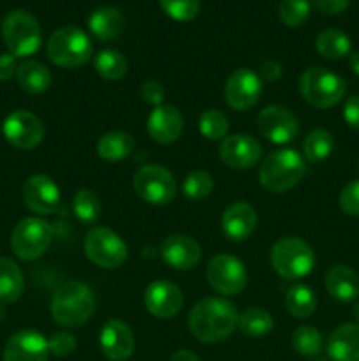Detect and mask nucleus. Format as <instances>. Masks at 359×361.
<instances>
[{
    "label": "nucleus",
    "mask_w": 359,
    "mask_h": 361,
    "mask_svg": "<svg viewBox=\"0 0 359 361\" xmlns=\"http://www.w3.org/2000/svg\"><path fill=\"white\" fill-rule=\"evenodd\" d=\"M238 310L224 298H204L189 314V330L204 344H218L238 326Z\"/></svg>",
    "instance_id": "1"
},
{
    "label": "nucleus",
    "mask_w": 359,
    "mask_h": 361,
    "mask_svg": "<svg viewBox=\"0 0 359 361\" xmlns=\"http://www.w3.org/2000/svg\"><path fill=\"white\" fill-rule=\"evenodd\" d=\"M95 310V296L83 282L70 281L60 286L51 298V316L60 326L80 328Z\"/></svg>",
    "instance_id": "2"
},
{
    "label": "nucleus",
    "mask_w": 359,
    "mask_h": 361,
    "mask_svg": "<svg viewBox=\"0 0 359 361\" xmlns=\"http://www.w3.org/2000/svg\"><path fill=\"white\" fill-rule=\"evenodd\" d=\"M306 173L305 157L292 148L271 152L259 168V182L270 192H285L301 182Z\"/></svg>",
    "instance_id": "3"
},
{
    "label": "nucleus",
    "mask_w": 359,
    "mask_h": 361,
    "mask_svg": "<svg viewBox=\"0 0 359 361\" xmlns=\"http://www.w3.org/2000/svg\"><path fill=\"white\" fill-rule=\"evenodd\" d=\"M299 92L303 99L313 108L327 109L344 101L347 85L344 78L338 76L326 67H308L299 76Z\"/></svg>",
    "instance_id": "4"
},
{
    "label": "nucleus",
    "mask_w": 359,
    "mask_h": 361,
    "mask_svg": "<svg viewBox=\"0 0 359 361\" xmlns=\"http://www.w3.org/2000/svg\"><path fill=\"white\" fill-rule=\"evenodd\" d=\"M271 264L285 281H299L312 274L315 267V254L305 240L298 236H285L271 249Z\"/></svg>",
    "instance_id": "5"
},
{
    "label": "nucleus",
    "mask_w": 359,
    "mask_h": 361,
    "mask_svg": "<svg viewBox=\"0 0 359 361\" xmlns=\"http://www.w3.org/2000/svg\"><path fill=\"white\" fill-rule=\"evenodd\" d=\"M48 56L55 66L63 69H76L90 60L92 41L84 30L76 25L60 27L48 39Z\"/></svg>",
    "instance_id": "6"
},
{
    "label": "nucleus",
    "mask_w": 359,
    "mask_h": 361,
    "mask_svg": "<svg viewBox=\"0 0 359 361\" xmlns=\"http://www.w3.org/2000/svg\"><path fill=\"white\" fill-rule=\"evenodd\" d=\"M2 37L14 56H30L41 48V27L30 13L23 9L11 11L2 21Z\"/></svg>",
    "instance_id": "7"
},
{
    "label": "nucleus",
    "mask_w": 359,
    "mask_h": 361,
    "mask_svg": "<svg viewBox=\"0 0 359 361\" xmlns=\"http://www.w3.org/2000/svg\"><path fill=\"white\" fill-rule=\"evenodd\" d=\"M53 228L39 217H27L16 224L11 235V249L20 259L35 261L49 249Z\"/></svg>",
    "instance_id": "8"
},
{
    "label": "nucleus",
    "mask_w": 359,
    "mask_h": 361,
    "mask_svg": "<svg viewBox=\"0 0 359 361\" xmlns=\"http://www.w3.org/2000/svg\"><path fill=\"white\" fill-rule=\"evenodd\" d=\"M84 254L97 267L106 270L120 268L127 259V245L115 231L108 228H94L84 238Z\"/></svg>",
    "instance_id": "9"
},
{
    "label": "nucleus",
    "mask_w": 359,
    "mask_h": 361,
    "mask_svg": "<svg viewBox=\"0 0 359 361\" xmlns=\"http://www.w3.org/2000/svg\"><path fill=\"white\" fill-rule=\"evenodd\" d=\"M134 190L143 201L151 204H168L176 196V180L158 164H146L134 173Z\"/></svg>",
    "instance_id": "10"
},
{
    "label": "nucleus",
    "mask_w": 359,
    "mask_h": 361,
    "mask_svg": "<svg viewBox=\"0 0 359 361\" xmlns=\"http://www.w3.org/2000/svg\"><path fill=\"white\" fill-rule=\"evenodd\" d=\"M206 279L218 295L232 296L246 288V268L238 257L231 254H217L210 259L206 268Z\"/></svg>",
    "instance_id": "11"
},
{
    "label": "nucleus",
    "mask_w": 359,
    "mask_h": 361,
    "mask_svg": "<svg viewBox=\"0 0 359 361\" xmlns=\"http://www.w3.org/2000/svg\"><path fill=\"white\" fill-rule=\"evenodd\" d=\"M6 140L20 150H32L44 140V126L37 115L25 109L13 111L2 126Z\"/></svg>",
    "instance_id": "12"
},
{
    "label": "nucleus",
    "mask_w": 359,
    "mask_h": 361,
    "mask_svg": "<svg viewBox=\"0 0 359 361\" xmlns=\"http://www.w3.org/2000/svg\"><path fill=\"white\" fill-rule=\"evenodd\" d=\"M224 95L232 109L245 111L256 106L263 95V80L252 69H236L225 83Z\"/></svg>",
    "instance_id": "13"
},
{
    "label": "nucleus",
    "mask_w": 359,
    "mask_h": 361,
    "mask_svg": "<svg viewBox=\"0 0 359 361\" xmlns=\"http://www.w3.org/2000/svg\"><path fill=\"white\" fill-rule=\"evenodd\" d=\"M259 133L275 145H287L299 134V122L294 113L284 106H267L257 116Z\"/></svg>",
    "instance_id": "14"
},
{
    "label": "nucleus",
    "mask_w": 359,
    "mask_h": 361,
    "mask_svg": "<svg viewBox=\"0 0 359 361\" xmlns=\"http://www.w3.org/2000/svg\"><path fill=\"white\" fill-rule=\"evenodd\" d=\"M218 155L229 168L248 169L260 161L263 148H260L259 141L248 134H232V136L222 140Z\"/></svg>",
    "instance_id": "15"
},
{
    "label": "nucleus",
    "mask_w": 359,
    "mask_h": 361,
    "mask_svg": "<svg viewBox=\"0 0 359 361\" xmlns=\"http://www.w3.org/2000/svg\"><path fill=\"white\" fill-rule=\"evenodd\" d=\"M23 203L37 215L55 214L60 204V189L49 176L34 175L23 185Z\"/></svg>",
    "instance_id": "16"
},
{
    "label": "nucleus",
    "mask_w": 359,
    "mask_h": 361,
    "mask_svg": "<svg viewBox=\"0 0 359 361\" xmlns=\"http://www.w3.org/2000/svg\"><path fill=\"white\" fill-rule=\"evenodd\" d=\"M144 305L148 312L160 319L175 317L183 307V293L169 281H155L144 293Z\"/></svg>",
    "instance_id": "17"
},
{
    "label": "nucleus",
    "mask_w": 359,
    "mask_h": 361,
    "mask_svg": "<svg viewBox=\"0 0 359 361\" xmlns=\"http://www.w3.org/2000/svg\"><path fill=\"white\" fill-rule=\"evenodd\" d=\"M49 348L44 335L34 330H21L7 341L2 361H48Z\"/></svg>",
    "instance_id": "18"
},
{
    "label": "nucleus",
    "mask_w": 359,
    "mask_h": 361,
    "mask_svg": "<svg viewBox=\"0 0 359 361\" xmlns=\"http://www.w3.org/2000/svg\"><path fill=\"white\" fill-rule=\"evenodd\" d=\"M101 351L109 361H125L132 356L136 338L123 321L111 319L101 331Z\"/></svg>",
    "instance_id": "19"
},
{
    "label": "nucleus",
    "mask_w": 359,
    "mask_h": 361,
    "mask_svg": "<svg viewBox=\"0 0 359 361\" xmlns=\"http://www.w3.org/2000/svg\"><path fill=\"white\" fill-rule=\"evenodd\" d=\"M160 256L175 270H192L199 264L203 252L199 243L185 235H171L160 247Z\"/></svg>",
    "instance_id": "20"
},
{
    "label": "nucleus",
    "mask_w": 359,
    "mask_h": 361,
    "mask_svg": "<svg viewBox=\"0 0 359 361\" xmlns=\"http://www.w3.org/2000/svg\"><path fill=\"white\" fill-rule=\"evenodd\" d=\"M148 134L151 140L160 145L175 143L183 130V116L172 104H160L150 113L146 122Z\"/></svg>",
    "instance_id": "21"
},
{
    "label": "nucleus",
    "mask_w": 359,
    "mask_h": 361,
    "mask_svg": "<svg viewBox=\"0 0 359 361\" xmlns=\"http://www.w3.org/2000/svg\"><path fill=\"white\" fill-rule=\"evenodd\" d=\"M257 226V214L252 204L232 203L222 215V231L231 242H245Z\"/></svg>",
    "instance_id": "22"
},
{
    "label": "nucleus",
    "mask_w": 359,
    "mask_h": 361,
    "mask_svg": "<svg viewBox=\"0 0 359 361\" xmlns=\"http://www.w3.org/2000/svg\"><path fill=\"white\" fill-rule=\"evenodd\" d=\"M327 355L333 361H359V324L338 326L327 341Z\"/></svg>",
    "instance_id": "23"
},
{
    "label": "nucleus",
    "mask_w": 359,
    "mask_h": 361,
    "mask_svg": "<svg viewBox=\"0 0 359 361\" xmlns=\"http://www.w3.org/2000/svg\"><path fill=\"white\" fill-rule=\"evenodd\" d=\"M326 289L338 302H354L359 296L358 274L345 264H334L326 274Z\"/></svg>",
    "instance_id": "24"
},
{
    "label": "nucleus",
    "mask_w": 359,
    "mask_h": 361,
    "mask_svg": "<svg viewBox=\"0 0 359 361\" xmlns=\"http://www.w3.org/2000/svg\"><path fill=\"white\" fill-rule=\"evenodd\" d=\"M123 14L116 7L104 6L95 9L88 18V27L90 32L99 41H115L123 30Z\"/></svg>",
    "instance_id": "25"
},
{
    "label": "nucleus",
    "mask_w": 359,
    "mask_h": 361,
    "mask_svg": "<svg viewBox=\"0 0 359 361\" xmlns=\"http://www.w3.org/2000/svg\"><path fill=\"white\" fill-rule=\"evenodd\" d=\"M16 81L27 94H42L51 87V73L44 63L25 60L18 66Z\"/></svg>",
    "instance_id": "26"
},
{
    "label": "nucleus",
    "mask_w": 359,
    "mask_h": 361,
    "mask_svg": "<svg viewBox=\"0 0 359 361\" xmlns=\"http://www.w3.org/2000/svg\"><path fill=\"white\" fill-rule=\"evenodd\" d=\"M136 141L129 133L123 130H113V133L104 134L97 143L99 157L109 162H118L129 157L134 152Z\"/></svg>",
    "instance_id": "27"
},
{
    "label": "nucleus",
    "mask_w": 359,
    "mask_h": 361,
    "mask_svg": "<svg viewBox=\"0 0 359 361\" xmlns=\"http://www.w3.org/2000/svg\"><path fill=\"white\" fill-rule=\"evenodd\" d=\"M25 288L20 267L9 257H0V303H13Z\"/></svg>",
    "instance_id": "28"
},
{
    "label": "nucleus",
    "mask_w": 359,
    "mask_h": 361,
    "mask_svg": "<svg viewBox=\"0 0 359 361\" xmlns=\"http://www.w3.org/2000/svg\"><path fill=\"white\" fill-rule=\"evenodd\" d=\"M315 49L320 56L327 60L344 59L351 53V39L344 30L338 28H326L319 32L315 39Z\"/></svg>",
    "instance_id": "29"
},
{
    "label": "nucleus",
    "mask_w": 359,
    "mask_h": 361,
    "mask_svg": "<svg viewBox=\"0 0 359 361\" xmlns=\"http://www.w3.org/2000/svg\"><path fill=\"white\" fill-rule=\"evenodd\" d=\"M238 328L243 335L252 338H263L273 330V317L270 312L263 309H246L238 316Z\"/></svg>",
    "instance_id": "30"
},
{
    "label": "nucleus",
    "mask_w": 359,
    "mask_h": 361,
    "mask_svg": "<svg viewBox=\"0 0 359 361\" xmlns=\"http://www.w3.org/2000/svg\"><path fill=\"white\" fill-rule=\"evenodd\" d=\"M285 307H287L291 316L298 317V319H305V317H310L315 312L317 296L308 286L296 284L287 291Z\"/></svg>",
    "instance_id": "31"
},
{
    "label": "nucleus",
    "mask_w": 359,
    "mask_h": 361,
    "mask_svg": "<svg viewBox=\"0 0 359 361\" xmlns=\"http://www.w3.org/2000/svg\"><path fill=\"white\" fill-rule=\"evenodd\" d=\"M334 148V137L326 129H313L303 141V157L308 162H322Z\"/></svg>",
    "instance_id": "32"
},
{
    "label": "nucleus",
    "mask_w": 359,
    "mask_h": 361,
    "mask_svg": "<svg viewBox=\"0 0 359 361\" xmlns=\"http://www.w3.org/2000/svg\"><path fill=\"white\" fill-rule=\"evenodd\" d=\"M95 71L108 81H118L127 73V60L116 49H102L95 55Z\"/></svg>",
    "instance_id": "33"
},
{
    "label": "nucleus",
    "mask_w": 359,
    "mask_h": 361,
    "mask_svg": "<svg viewBox=\"0 0 359 361\" xmlns=\"http://www.w3.org/2000/svg\"><path fill=\"white\" fill-rule=\"evenodd\" d=\"M73 210L77 221H81L83 224H94L101 217V200L94 190L81 189L74 194Z\"/></svg>",
    "instance_id": "34"
},
{
    "label": "nucleus",
    "mask_w": 359,
    "mask_h": 361,
    "mask_svg": "<svg viewBox=\"0 0 359 361\" xmlns=\"http://www.w3.org/2000/svg\"><path fill=\"white\" fill-rule=\"evenodd\" d=\"M291 344L298 355L313 358L322 351V335L313 326H299L292 331Z\"/></svg>",
    "instance_id": "35"
},
{
    "label": "nucleus",
    "mask_w": 359,
    "mask_h": 361,
    "mask_svg": "<svg viewBox=\"0 0 359 361\" xmlns=\"http://www.w3.org/2000/svg\"><path fill=\"white\" fill-rule=\"evenodd\" d=\"M199 130L208 140H224L229 133V120L220 109H206L199 118Z\"/></svg>",
    "instance_id": "36"
},
{
    "label": "nucleus",
    "mask_w": 359,
    "mask_h": 361,
    "mask_svg": "<svg viewBox=\"0 0 359 361\" xmlns=\"http://www.w3.org/2000/svg\"><path fill=\"white\" fill-rule=\"evenodd\" d=\"M182 189L189 200H204L213 190V178L208 171H201V169L199 171H192L183 180Z\"/></svg>",
    "instance_id": "37"
},
{
    "label": "nucleus",
    "mask_w": 359,
    "mask_h": 361,
    "mask_svg": "<svg viewBox=\"0 0 359 361\" xmlns=\"http://www.w3.org/2000/svg\"><path fill=\"white\" fill-rule=\"evenodd\" d=\"M310 9V0H282L278 14L287 27H301L308 20Z\"/></svg>",
    "instance_id": "38"
},
{
    "label": "nucleus",
    "mask_w": 359,
    "mask_h": 361,
    "mask_svg": "<svg viewBox=\"0 0 359 361\" xmlns=\"http://www.w3.org/2000/svg\"><path fill=\"white\" fill-rule=\"evenodd\" d=\"M168 16L176 21H190L199 14L201 0H158Z\"/></svg>",
    "instance_id": "39"
},
{
    "label": "nucleus",
    "mask_w": 359,
    "mask_h": 361,
    "mask_svg": "<svg viewBox=\"0 0 359 361\" xmlns=\"http://www.w3.org/2000/svg\"><path fill=\"white\" fill-rule=\"evenodd\" d=\"M76 344V337L73 334H69V331H56L48 341L49 355L56 356V358H67V356L74 353Z\"/></svg>",
    "instance_id": "40"
},
{
    "label": "nucleus",
    "mask_w": 359,
    "mask_h": 361,
    "mask_svg": "<svg viewBox=\"0 0 359 361\" xmlns=\"http://www.w3.org/2000/svg\"><path fill=\"white\" fill-rule=\"evenodd\" d=\"M340 208L347 215H359V180H352L341 189Z\"/></svg>",
    "instance_id": "41"
},
{
    "label": "nucleus",
    "mask_w": 359,
    "mask_h": 361,
    "mask_svg": "<svg viewBox=\"0 0 359 361\" xmlns=\"http://www.w3.org/2000/svg\"><path fill=\"white\" fill-rule=\"evenodd\" d=\"M164 95H165V90L158 81L148 80L141 85V97L144 99V102L155 106V108L164 104Z\"/></svg>",
    "instance_id": "42"
},
{
    "label": "nucleus",
    "mask_w": 359,
    "mask_h": 361,
    "mask_svg": "<svg viewBox=\"0 0 359 361\" xmlns=\"http://www.w3.org/2000/svg\"><path fill=\"white\" fill-rule=\"evenodd\" d=\"M348 2H351V0H310V4H312L319 13L329 14V16L344 13L348 7Z\"/></svg>",
    "instance_id": "43"
},
{
    "label": "nucleus",
    "mask_w": 359,
    "mask_h": 361,
    "mask_svg": "<svg viewBox=\"0 0 359 361\" xmlns=\"http://www.w3.org/2000/svg\"><path fill=\"white\" fill-rule=\"evenodd\" d=\"M344 120L352 129H359V95H351L344 104Z\"/></svg>",
    "instance_id": "44"
},
{
    "label": "nucleus",
    "mask_w": 359,
    "mask_h": 361,
    "mask_svg": "<svg viewBox=\"0 0 359 361\" xmlns=\"http://www.w3.org/2000/svg\"><path fill=\"white\" fill-rule=\"evenodd\" d=\"M282 74H284V69L277 60H266L260 67V80L266 81V83H275V81L280 80Z\"/></svg>",
    "instance_id": "45"
},
{
    "label": "nucleus",
    "mask_w": 359,
    "mask_h": 361,
    "mask_svg": "<svg viewBox=\"0 0 359 361\" xmlns=\"http://www.w3.org/2000/svg\"><path fill=\"white\" fill-rule=\"evenodd\" d=\"M16 56L11 53H2L0 55V81H7L16 76Z\"/></svg>",
    "instance_id": "46"
},
{
    "label": "nucleus",
    "mask_w": 359,
    "mask_h": 361,
    "mask_svg": "<svg viewBox=\"0 0 359 361\" xmlns=\"http://www.w3.org/2000/svg\"><path fill=\"white\" fill-rule=\"evenodd\" d=\"M171 361H201L199 356L194 355L192 351H187V349H180L175 355L171 356Z\"/></svg>",
    "instance_id": "47"
},
{
    "label": "nucleus",
    "mask_w": 359,
    "mask_h": 361,
    "mask_svg": "<svg viewBox=\"0 0 359 361\" xmlns=\"http://www.w3.org/2000/svg\"><path fill=\"white\" fill-rule=\"evenodd\" d=\"M348 66H351L352 73H354L355 76H359V51L351 53V56H348Z\"/></svg>",
    "instance_id": "48"
},
{
    "label": "nucleus",
    "mask_w": 359,
    "mask_h": 361,
    "mask_svg": "<svg viewBox=\"0 0 359 361\" xmlns=\"http://www.w3.org/2000/svg\"><path fill=\"white\" fill-rule=\"evenodd\" d=\"M352 314H354L355 321H358V324H359V302L355 303V305H354V309H352Z\"/></svg>",
    "instance_id": "49"
}]
</instances>
